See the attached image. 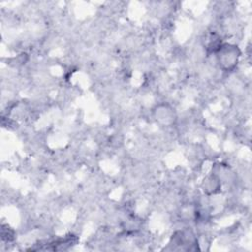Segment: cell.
<instances>
[{
	"label": "cell",
	"instance_id": "cell-4",
	"mask_svg": "<svg viewBox=\"0 0 252 252\" xmlns=\"http://www.w3.org/2000/svg\"><path fill=\"white\" fill-rule=\"evenodd\" d=\"M200 186L204 195L211 197V196L218 195L221 192L222 181L215 172H212L207 174L202 179Z\"/></svg>",
	"mask_w": 252,
	"mask_h": 252
},
{
	"label": "cell",
	"instance_id": "cell-2",
	"mask_svg": "<svg viewBox=\"0 0 252 252\" xmlns=\"http://www.w3.org/2000/svg\"><path fill=\"white\" fill-rule=\"evenodd\" d=\"M152 116L157 124L164 128L173 127L177 122V112L168 102H160L155 105Z\"/></svg>",
	"mask_w": 252,
	"mask_h": 252
},
{
	"label": "cell",
	"instance_id": "cell-5",
	"mask_svg": "<svg viewBox=\"0 0 252 252\" xmlns=\"http://www.w3.org/2000/svg\"><path fill=\"white\" fill-rule=\"evenodd\" d=\"M221 44H222V40L220 35H219L215 32H210L209 33H207L203 40L204 48L208 53L215 54V52L219 49V47Z\"/></svg>",
	"mask_w": 252,
	"mask_h": 252
},
{
	"label": "cell",
	"instance_id": "cell-6",
	"mask_svg": "<svg viewBox=\"0 0 252 252\" xmlns=\"http://www.w3.org/2000/svg\"><path fill=\"white\" fill-rule=\"evenodd\" d=\"M1 237L4 241H12L15 238V232L14 230L9 226L2 224L1 226Z\"/></svg>",
	"mask_w": 252,
	"mask_h": 252
},
{
	"label": "cell",
	"instance_id": "cell-3",
	"mask_svg": "<svg viewBox=\"0 0 252 252\" xmlns=\"http://www.w3.org/2000/svg\"><path fill=\"white\" fill-rule=\"evenodd\" d=\"M168 244L173 245L172 249H174V250L175 249L176 250H179V249L190 250V249H192L193 246H195V245L197 246L198 239L192 229L186 228V229L175 231L172 234L171 239Z\"/></svg>",
	"mask_w": 252,
	"mask_h": 252
},
{
	"label": "cell",
	"instance_id": "cell-1",
	"mask_svg": "<svg viewBox=\"0 0 252 252\" xmlns=\"http://www.w3.org/2000/svg\"><path fill=\"white\" fill-rule=\"evenodd\" d=\"M216 62L220 70L226 73L234 71L239 64L241 50L238 45L230 42H222L215 52Z\"/></svg>",
	"mask_w": 252,
	"mask_h": 252
}]
</instances>
